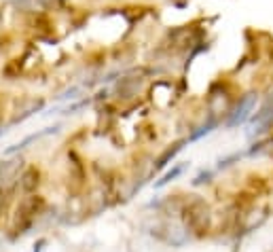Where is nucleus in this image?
<instances>
[{
    "mask_svg": "<svg viewBox=\"0 0 273 252\" xmlns=\"http://www.w3.org/2000/svg\"><path fill=\"white\" fill-rule=\"evenodd\" d=\"M45 210V199L40 195H28L22 199V204L17 206V212L13 216V225H11V231L13 235H22L26 231L32 227L34 218Z\"/></svg>",
    "mask_w": 273,
    "mask_h": 252,
    "instance_id": "f257e3e1",
    "label": "nucleus"
},
{
    "mask_svg": "<svg viewBox=\"0 0 273 252\" xmlns=\"http://www.w3.org/2000/svg\"><path fill=\"white\" fill-rule=\"evenodd\" d=\"M187 144V140H180V142H176V144H171L167 150H165V153L163 155H161L159 159H157V163H155V170H163L167 163H169V161L171 159H174L178 153H180V150H182V146H185Z\"/></svg>",
    "mask_w": 273,
    "mask_h": 252,
    "instance_id": "0eeeda50",
    "label": "nucleus"
},
{
    "mask_svg": "<svg viewBox=\"0 0 273 252\" xmlns=\"http://www.w3.org/2000/svg\"><path fill=\"white\" fill-rule=\"evenodd\" d=\"M0 132H3V123H0Z\"/></svg>",
    "mask_w": 273,
    "mask_h": 252,
    "instance_id": "4468645a",
    "label": "nucleus"
},
{
    "mask_svg": "<svg viewBox=\"0 0 273 252\" xmlns=\"http://www.w3.org/2000/svg\"><path fill=\"white\" fill-rule=\"evenodd\" d=\"M3 170H5V163L0 161V178H3Z\"/></svg>",
    "mask_w": 273,
    "mask_h": 252,
    "instance_id": "ddd939ff",
    "label": "nucleus"
},
{
    "mask_svg": "<svg viewBox=\"0 0 273 252\" xmlns=\"http://www.w3.org/2000/svg\"><path fill=\"white\" fill-rule=\"evenodd\" d=\"M38 183H40V172L36 167H28L22 174V180H19V185H22V189L26 191V193H32V191L38 187Z\"/></svg>",
    "mask_w": 273,
    "mask_h": 252,
    "instance_id": "423d86ee",
    "label": "nucleus"
},
{
    "mask_svg": "<svg viewBox=\"0 0 273 252\" xmlns=\"http://www.w3.org/2000/svg\"><path fill=\"white\" fill-rule=\"evenodd\" d=\"M182 170H185V165H176L174 170H169V172L163 176V178H161V180H157V183H155V187L159 189V187H163V185H167L169 183V180H174L176 176H180L182 174Z\"/></svg>",
    "mask_w": 273,
    "mask_h": 252,
    "instance_id": "1a4fd4ad",
    "label": "nucleus"
},
{
    "mask_svg": "<svg viewBox=\"0 0 273 252\" xmlns=\"http://www.w3.org/2000/svg\"><path fill=\"white\" fill-rule=\"evenodd\" d=\"M47 244V239H38L36 246H34V252H43V246Z\"/></svg>",
    "mask_w": 273,
    "mask_h": 252,
    "instance_id": "f8f14e48",
    "label": "nucleus"
},
{
    "mask_svg": "<svg viewBox=\"0 0 273 252\" xmlns=\"http://www.w3.org/2000/svg\"><path fill=\"white\" fill-rule=\"evenodd\" d=\"M68 159L72 161V163H70V180L74 183V189H80V187H83V180H85L83 163H80V159L76 157V153H70Z\"/></svg>",
    "mask_w": 273,
    "mask_h": 252,
    "instance_id": "39448f33",
    "label": "nucleus"
},
{
    "mask_svg": "<svg viewBox=\"0 0 273 252\" xmlns=\"http://www.w3.org/2000/svg\"><path fill=\"white\" fill-rule=\"evenodd\" d=\"M273 125V94L267 98V102L262 104V108L256 113V117L252 119L250 125V136H258Z\"/></svg>",
    "mask_w": 273,
    "mask_h": 252,
    "instance_id": "20e7f679",
    "label": "nucleus"
},
{
    "mask_svg": "<svg viewBox=\"0 0 273 252\" xmlns=\"http://www.w3.org/2000/svg\"><path fill=\"white\" fill-rule=\"evenodd\" d=\"M5 210H7V193H5L3 189H0V218H3Z\"/></svg>",
    "mask_w": 273,
    "mask_h": 252,
    "instance_id": "9b49d317",
    "label": "nucleus"
},
{
    "mask_svg": "<svg viewBox=\"0 0 273 252\" xmlns=\"http://www.w3.org/2000/svg\"><path fill=\"white\" fill-rule=\"evenodd\" d=\"M256 106V94H246L244 98L237 102V106L233 108V113L229 115V121H227V127H237L241 123H246L250 119L252 110Z\"/></svg>",
    "mask_w": 273,
    "mask_h": 252,
    "instance_id": "7ed1b4c3",
    "label": "nucleus"
},
{
    "mask_svg": "<svg viewBox=\"0 0 273 252\" xmlns=\"http://www.w3.org/2000/svg\"><path fill=\"white\" fill-rule=\"evenodd\" d=\"M182 216H185V225L187 229L195 231V233H206L208 225H210V208L206 206V201L201 199H193L189 201L182 210Z\"/></svg>",
    "mask_w": 273,
    "mask_h": 252,
    "instance_id": "f03ea898",
    "label": "nucleus"
},
{
    "mask_svg": "<svg viewBox=\"0 0 273 252\" xmlns=\"http://www.w3.org/2000/svg\"><path fill=\"white\" fill-rule=\"evenodd\" d=\"M57 127H47V129H43V132H38V134H32V136H28L24 142H19V144H15V146H11L9 148V153H15V150H19V148H26L30 142H34V140H38V138H43V136H47V134H53Z\"/></svg>",
    "mask_w": 273,
    "mask_h": 252,
    "instance_id": "6e6552de",
    "label": "nucleus"
},
{
    "mask_svg": "<svg viewBox=\"0 0 273 252\" xmlns=\"http://www.w3.org/2000/svg\"><path fill=\"white\" fill-rule=\"evenodd\" d=\"M216 127V121H208V123L206 125H201L199 129H197V132L193 134V136H191V140H199L201 136H206V134H210L212 132V129H214Z\"/></svg>",
    "mask_w": 273,
    "mask_h": 252,
    "instance_id": "9d476101",
    "label": "nucleus"
}]
</instances>
